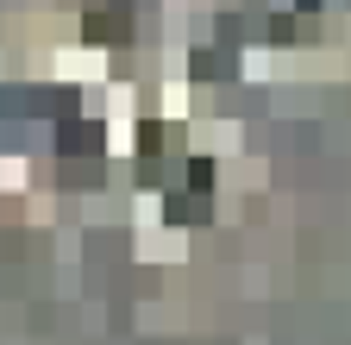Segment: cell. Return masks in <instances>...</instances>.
<instances>
[{"mask_svg": "<svg viewBox=\"0 0 351 345\" xmlns=\"http://www.w3.org/2000/svg\"><path fill=\"white\" fill-rule=\"evenodd\" d=\"M57 145H63V157H69V151H101V139H95V126H82V119H75V126L63 119V139H57Z\"/></svg>", "mask_w": 351, "mask_h": 345, "instance_id": "6da1fadb", "label": "cell"}]
</instances>
